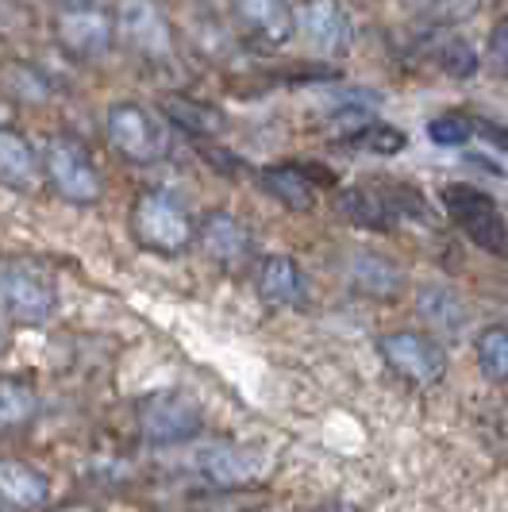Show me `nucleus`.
<instances>
[{
    "label": "nucleus",
    "instance_id": "22",
    "mask_svg": "<svg viewBox=\"0 0 508 512\" xmlns=\"http://www.w3.org/2000/svg\"><path fill=\"white\" fill-rule=\"evenodd\" d=\"M339 205H343V212H347L355 224H362V228H389V224H393V212L381 201L378 189H347V193L339 197Z\"/></svg>",
    "mask_w": 508,
    "mask_h": 512
},
{
    "label": "nucleus",
    "instance_id": "16",
    "mask_svg": "<svg viewBox=\"0 0 508 512\" xmlns=\"http://www.w3.org/2000/svg\"><path fill=\"white\" fill-rule=\"evenodd\" d=\"M43 170V158L35 143L16 128H0V185L8 189H31Z\"/></svg>",
    "mask_w": 508,
    "mask_h": 512
},
{
    "label": "nucleus",
    "instance_id": "23",
    "mask_svg": "<svg viewBox=\"0 0 508 512\" xmlns=\"http://www.w3.org/2000/svg\"><path fill=\"white\" fill-rule=\"evenodd\" d=\"M474 355L489 382L508 385V328H485L474 343Z\"/></svg>",
    "mask_w": 508,
    "mask_h": 512
},
{
    "label": "nucleus",
    "instance_id": "19",
    "mask_svg": "<svg viewBox=\"0 0 508 512\" xmlns=\"http://www.w3.org/2000/svg\"><path fill=\"white\" fill-rule=\"evenodd\" d=\"M416 308H420V316L432 324L435 332L458 335L466 328V305H462V297H458L455 289H447V285H424L420 297H416Z\"/></svg>",
    "mask_w": 508,
    "mask_h": 512
},
{
    "label": "nucleus",
    "instance_id": "2",
    "mask_svg": "<svg viewBox=\"0 0 508 512\" xmlns=\"http://www.w3.org/2000/svg\"><path fill=\"white\" fill-rule=\"evenodd\" d=\"M104 135L135 166H151L170 154V128L162 124V116H154L151 108L135 101H120L108 108L104 116Z\"/></svg>",
    "mask_w": 508,
    "mask_h": 512
},
{
    "label": "nucleus",
    "instance_id": "31",
    "mask_svg": "<svg viewBox=\"0 0 508 512\" xmlns=\"http://www.w3.org/2000/svg\"><path fill=\"white\" fill-rule=\"evenodd\" d=\"M62 4H66V8H77V4H89V0H62Z\"/></svg>",
    "mask_w": 508,
    "mask_h": 512
},
{
    "label": "nucleus",
    "instance_id": "32",
    "mask_svg": "<svg viewBox=\"0 0 508 512\" xmlns=\"http://www.w3.org/2000/svg\"><path fill=\"white\" fill-rule=\"evenodd\" d=\"M58 512H93V509H58Z\"/></svg>",
    "mask_w": 508,
    "mask_h": 512
},
{
    "label": "nucleus",
    "instance_id": "18",
    "mask_svg": "<svg viewBox=\"0 0 508 512\" xmlns=\"http://www.w3.org/2000/svg\"><path fill=\"white\" fill-rule=\"evenodd\" d=\"M262 185L293 212L316 208V185L308 178V166H270V170H262Z\"/></svg>",
    "mask_w": 508,
    "mask_h": 512
},
{
    "label": "nucleus",
    "instance_id": "28",
    "mask_svg": "<svg viewBox=\"0 0 508 512\" xmlns=\"http://www.w3.org/2000/svg\"><path fill=\"white\" fill-rule=\"evenodd\" d=\"M489 62H493L501 74H508V16L497 20L493 31H489Z\"/></svg>",
    "mask_w": 508,
    "mask_h": 512
},
{
    "label": "nucleus",
    "instance_id": "33",
    "mask_svg": "<svg viewBox=\"0 0 508 512\" xmlns=\"http://www.w3.org/2000/svg\"><path fill=\"white\" fill-rule=\"evenodd\" d=\"M0 347H4V339H0Z\"/></svg>",
    "mask_w": 508,
    "mask_h": 512
},
{
    "label": "nucleus",
    "instance_id": "3",
    "mask_svg": "<svg viewBox=\"0 0 508 512\" xmlns=\"http://www.w3.org/2000/svg\"><path fill=\"white\" fill-rule=\"evenodd\" d=\"M131 235L143 247L158 251V255H178L197 239L193 216L185 212V205L170 193H158V189L135 197V205H131Z\"/></svg>",
    "mask_w": 508,
    "mask_h": 512
},
{
    "label": "nucleus",
    "instance_id": "4",
    "mask_svg": "<svg viewBox=\"0 0 508 512\" xmlns=\"http://www.w3.org/2000/svg\"><path fill=\"white\" fill-rule=\"evenodd\" d=\"M135 424H139V436L147 443L174 447V443H189L193 436H201L204 409L197 397H189L181 389H162V393H151L139 401Z\"/></svg>",
    "mask_w": 508,
    "mask_h": 512
},
{
    "label": "nucleus",
    "instance_id": "30",
    "mask_svg": "<svg viewBox=\"0 0 508 512\" xmlns=\"http://www.w3.org/2000/svg\"><path fill=\"white\" fill-rule=\"evenodd\" d=\"M316 512H358V509H351V505H324V509H316Z\"/></svg>",
    "mask_w": 508,
    "mask_h": 512
},
{
    "label": "nucleus",
    "instance_id": "15",
    "mask_svg": "<svg viewBox=\"0 0 508 512\" xmlns=\"http://www.w3.org/2000/svg\"><path fill=\"white\" fill-rule=\"evenodd\" d=\"M254 289L266 305L285 308V305H297L305 297V278H301V266L293 262L289 255H270L258 262L254 270Z\"/></svg>",
    "mask_w": 508,
    "mask_h": 512
},
{
    "label": "nucleus",
    "instance_id": "21",
    "mask_svg": "<svg viewBox=\"0 0 508 512\" xmlns=\"http://www.w3.org/2000/svg\"><path fill=\"white\" fill-rule=\"evenodd\" d=\"M39 416V393L27 382L0 378V432H16Z\"/></svg>",
    "mask_w": 508,
    "mask_h": 512
},
{
    "label": "nucleus",
    "instance_id": "26",
    "mask_svg": "<svg viewBox=\"0 0 508 512\" xmlns=\"http://www.w3.org/2000/svg\"><path fill=\"white\" fill-rule=\"evenodd\" d=\"M470 135H474V120L462 112H443L428 124V139L435 147H462V143H470Z\"/></svg>",
    "mask_w": 508,
    "mask_h": 512
},
{
    "label": "nucleus",
    "instance_id": "20",
    "mask_svg": "<svg viewBox=\"0 0 508 512\" xmlns=\"http://www.w3.org/2000/svg\"><path fill=\"white\" fill-rule=\"evenodd\" d=\"M162 112H166V116H170L181 131L201 135V139H208V135H220V131L228 128V120H224V112H220V108L193 101V97H166Z\"/></svg>",
    "mask_w": 508,
    "mask_h": 512
},
{
    "label": "nucleus",
    "instance_id": "11",
    "mask_svg": "<svg viewBox=\"0 0 508 512\" xmlns=\"http://www.w3.org/2000/svg\"><path fill=\"white\" fill-rule=\"evenodd\" d=\"M297 31L305 35V43L316 54H347L351 51V39H355V27L351 16L339 0H305L297 8Z\"/></svg>",
    "mask_w": 508,
    "mask_h": 512
},
{
    "label": "nucleus",
    "instance_id": "1",
    "mask_svg": "<svg viewBox=\"0 0 508 512\" xmlns=\"http://www.w3.org/2000/svg\"><path fill=\"white\" fill-rule=\"evenodd\" d=\"M58 308V285L35 262H0V316L35 328L47 324Z\"/></svg>",
    "mask_w": 508,
    "mask_h": 512
},
{
    "label": "nucleus",
    "instance_id": "12",
    "mask_svg": "<svg viewBox=\"0 0 508 512\" xmlns=\"http://www.w3.org/2000/svg\"><path fill=\"white\" fill-rule=\"evenodd\" d=\"M239 27L266 47H281L297 35V8L289 0H231Z\"/></svg>",
    "mask_w": 508,
    "mask_h": 512
},
{
    "label": "nucleus",
    "instance_id": "9",
    "mask_svg": "<svg viewBox=\"0 0 508 512\" xmlns=\"http://www.w3.org/2000/svg\"><path fill=\"white\" fill-rule=\"evenodd\" d=\"M116 35L143 58H170L174 54V31L166 12L154 0H120L116 12Z\"/></svg>",
    "mask_w": 508,
    "mask_h": 512
},
{
    "label": "nucleus",
    "instance_id": "6",
    "mask_svg": "<svg viewBox=\"0 0 508 512\" xmlns=\"http://www.w3.org/2000/svg\"><path fill=\"white\" fill-rule=\"evenodd\" d=\"M443 205H447L451 220L462 228V235H466L470 243H478L482 251H493V255H505L508 224L489 193L474 189V185H447V189H443Z\"/></svg>",
    "mask_w": 508,
    "mask_h": 512
},
{
    "label": "nucleus",
    "instance_id": "7",
    "mask_svg": "<svg viewBox=\"0 0 508 512\" xmlns=\"http://www.w3.org/2000/svg\"><path fill=\"white\" fill-rule=\"evenodd\" d=\"M378 351L381 362L412 385H435L447 374V351L428 332H385Z\"/></svg>",
    "mask_w": 508,
    "mask_h": 512
},
{
    "label": "nucleus",
    "instance_id": "8",
    "mask_svg": "<svg viewBox=\"0 0 508 512\" xmlns=\"http://www.w3.org/2000/svg\"><path fill=\"white\" fill-rule=\"evenodd\" d=\"M193 470L201 474L204 482L220 489H239L258 482L266 470H270V459L262 447H251V443H231V439H220V443H208L193 455Z\"/></svg>",
    "mask_w": 508,
    "mask_h": 512
},
{
    "label": "nucleus",
    "instance_id": "17",
    "mask_svg": "<svg viewBox=\"0 0 508 512\" xmlns=\"http://www.w3.org/2000/svg\"><path fill=\"white\" fill-rule=\"evenodd\" d=\"M347 274H351V285H355L358 293H366V297H378V301H389V297H397L401 293V266L393 262V258L385 255H374V251H358L351 255L347 262Z\"/></svg>",
    "mask_w": 508,
    "mask_h": 512
},
{
    "label": "nucleus",
    "instance_id": "29",
    "mask_svg": "<svg viewBox=\"0 0 508 512\" xmlns=\"http://www.w3.org/2000/svg\"><path fill=\"white\" fill-rule=\"evenodd\" d=\"M474 131H482L489 143H497L501 151H508V128H501V124H474Z\"/></svg>",
    "mask_w": 508,
    "mask_h": 512
},
{
    "label": "nucleus",
    "instance_id": "25",
    "mask_svg": "<svg viewBox=\"0 0 508 512\" xmlns=\"http://www.w3.org/2000/svg\"><path fill=\"white\" fill-rule=\"evenodd\" d=\"M435 62H439L451 77H474L478 74V54H474V47H470L466 39H458V35L443 39V43L435 47Z\"/></svg>",
    "mask_w": 508,
    "mask_h": 512
},
{
    "label": "nucleus",
    "instance_id": "5",
    "mask_svg": "<svg viewBox=\"0 0 508 512\" xmlns=\"http://www.w3.org/2000/svg\"><path fill=\"white\" fill-rule=\"evenodd\" d=\"M43 174L51 178L54 193L66 197L70 205H93L101 201L104 181L101 170L93 166V158L85 154L81 143L66 139V135H54L43 151Z\"/></svg>",
    "mask_w": 508,
    "mask_h": 512
},
{
    "label": "nucleus",
    "instance_id": "27",
    "mask_svg": "<svg viewBox=\"0 0 508 512\" xmlns=\"http://www.w3.org/2000/svg\"><path fill=\"white\" fill-rule=\"evenodd\" d=\"M420 16H428L432 24H458V20H470L482 0H408Z\"/></svg>",
    "mask_w": 508,
    "mask_h": 512
},
{
    "label": "nucleus",
    "instance_id": "14",
    "mask_svg": "<svg viewBox=\"0 0 508 512\" xmlns=\"http://www.w3.org/2000/svg\"><path fill=\"white\" fill-rule=\"evenodd\" d=\"M0 501L12 505V509L35 512L51 501V482L31 462L0 459Z\"/></svg>",
    "mask_w": 508,
    "mask_h": 512
},
{
    "label": "nucleus",
    "instance_id": "24",
    "mask_svg": "<svg viewBox=\"0 0 508 512\" xmlns=\"http://www.w3.org/2000/svg\"><path fill=\"white\" fill-rule=\"evenodd\" d=\"M347 143L355 151H374V154H401L408 147V135L389 124H378V120H366L358 131L347 135Z\"/></svg>",
    "mask_w": 508,
    "mask_h": 512
},
{
    "label": "nucleus",
    "instance_id": "13",
    "mask_svg": "<svg viewBox=\"0 0 508 512\" xmlns=\"http://www.w3.org/2000/svg\"><path fill=\"white\" fill-rule=\"evenodd\" d=\"M204 243V251L208 258H216L224 270H239V266H247L251 262V228L239 220V216H231V212H208L201 220V235H197Z\"/></svg>",
    "mask_w": 508,
    "mask_h": 512
},
{
    "label": "nucleus",
    "instance_id": "10",
    "mask_svg": "<svg viewBox=\"0 0 508 512\" xmlns=\"http://www.w3.org/2000/svg\"><path fill=\"white\" fill-rule=\"evenodd\" d=\"M54 35H58L62 51H70L74 58H101L116 43V20L93 4H77V8L58 12Z\"/></svg>",
    "mask_w": 508,
    "mask_h": 512
}]
</instances>
